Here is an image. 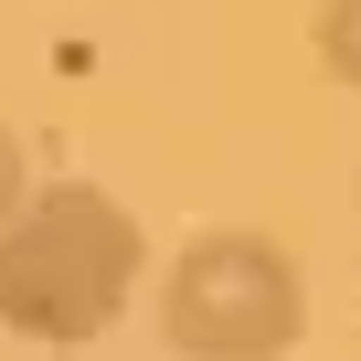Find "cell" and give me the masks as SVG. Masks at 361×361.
I'll list each match as a JSON object with an SVG mask.
<instances>
[{
	"mask_svg": "<svg viewBox=\"0 0 361 361\" xmlns=\"http://www.w3.org/2000/svg\"><path fill=\"white\" fill-rule=\"evenodd\" d=\"M149 276V234L96 180H43L0 224V329L32 350H85L128 319Z\"/></svg>",
	"mask_w": 361,
	"mask_h": 361,
	"instance_id": "6da1fadb",
	"label": "cell"
},
{
	"mask_svg": "<svg viewBox=\"0 0 361 361\" xmlns=\"http://www.w3.org/2000/svg\"><path fill=\"white\" fill-rule=\"evenodd\" d=\"M159 340L180 361H287L308 340V276L255 224H202L159 266Z\"/></svg>",
	"mask_w": 361,
	"mask_h": 361,
	"instance_id": "7a4b0ae2",
	"label": "cell"
},
{
	"mask_svg": "<svg viewBox=\"0 0 361 361\" xmlns=\"http://www.w3.org/2000/svg\"><path fill=\"white\" fill-rule=\"evenodd\" d=\"M308 54H319V75H329V85H350V96H361V0H319Z\"/></svg>",
	"mask_w": 361,
	"mask_h": 361,
	"instance_id": "3957f363",
	"label": "cell"
},
{
	"mask_svg": "<svg viewBox=\"0 0 361 361\" xmlns=\"http://www.w3.org/2000/svg\"><path fill=\"white\" fill-rule=\"evenodd\" d=\"M32 192V159H22V138L11 128H0V224H11V202Z\"/></svg>",
	"mask_w": 361,
	"mask_h": 361,
	"instance_id": "277c9868",
	"label": "cell"
}]
</instances>
